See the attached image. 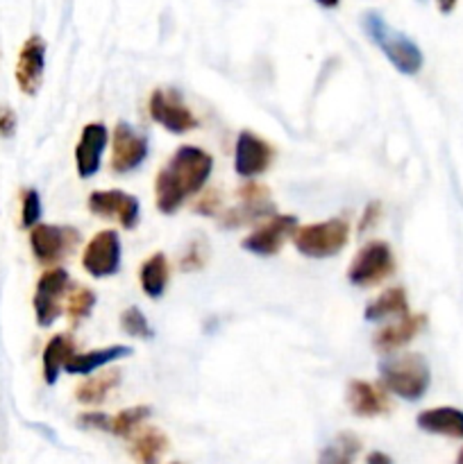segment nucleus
<instances>
[{"instance_id": "obj_39", "label": "nucleus", "mask_w": 463, "mask_h": 464, "mask_svg": "<svg viewBox=\"0 0 463 464\" xmlns=\"http://www.w3.org/2000/svg\"><path fill=\"white\" fill-rule=\"evenodd\" d=\"M457 464H463V449H461V451H458V456H457Z\"/></svg>"}, {"instance_id": "obj_38", "label": "nucleus", "mask_w": 463, "mask_h": 464, "mask_svg": "<svg viewBox=\"0 0 463 464\" xmlns=\"http://www.w3.org/2000/svg\"><path fill=\"white\" fill-rule=\"evenodd\" d=\"M316 3L322 5V7H327V9H334V7H339L340 0H316Z\"/></svg>"}, {"instance_id": "obj_33", "label": "nucleus", "mask_w": 463, "mask_h": 464, "mask_svg": "<svg viewBox=\"0 0 463 464\" xmlns=\"http://www.w3.org/2000/svg\"><path fill=\"white\" fill-rule=\"evenodd\" d=\"M221 204H222L221 193H218V190H207L202 198H198L193 211L200 213V216H216L218 208H221Z\"/></svg>"}, {"instance_id": "obj_15", "label": "nucleus", "mask_w": 463, "mask_h": 464, "mask_svg": "<svg viewBox=\"0 0 463 464\" xmlns=\"http://www.w3.org/2000/svg\"><path fill=\"white\" fill-rule=\"evenodd\" d=\"M107 127L103 122H89L82 130L75 148V166L77 175L82 179H89V177H94L100 170V161H103V152L107 148Z\"/></svg>"}, {"instance_id": "obj_28", "label": "nucleus", "mask_w": 463, "mask_h": 464, "mask_svg": "<svg viewBox=\"0 0 463 464\" xmlns=\"http://www.w3.org/2000/svg\"><path fill=\"white\" fill-rule=\"evenodd\" d=\"M121 326L127 335H132V338L150 340L154 335L153 329H150V324H148V317H145L136 306H130L125 313H123Z\"/></svg>"}, {"instance_id": "obj_34", "label": "nucleus", "mask_w": 463, "mask_h": 464, "mask_svg": "<svg viewBox=\"0 0 463 464\" xmlns=\"http://www.w3.org/2000/svg\"><path fill=\"white\" fill-rule=\"evenodd\" d=\"M16 134V113L12 107H0V139H12Z\"/></svg>"}, {"instance_id": "obj_9", "label": "nucleus", "mask_w": 463, "mask_h": 464, "mask_svg": "<svg viewBox=\"0 0 463 464\" xmlns=\"http://www.w3.org/2000/svg\"><path fill=\"white\" fill-rule=\"evenodd\" d=\"M121 238L116 231H98L82 254V267L94 279L113 276L121 270Z\"/></svg>"}, {"instance_id": "obj_23", "label": "nucleus", "mask_w": 463, "mask_h": 464, "mask_svg": "<svg viewBox=\"0 0 463 464\" xmlns=\"http://www.w3.org/2000/svg\"><path fill=\"white\" fill-rule=\"evenodd\" d=\"M141 288L148 295L150 299H159L166 290L168 284V261L162 252L153 254L150 258H145V263L139 270Z\"/></svg>"}, {"instance_id": "obj_40", "label": "nucleus", "mask_w": 463, "mask_h": 464, "mask_svg": "<svg viewBox=\"0 0 463 464\" xmlns=\"http://www.w3.org/2000/svg\"><path fill=\"white\" fill-rule=\"evenodd\" d=\"M175 464H177V462H175Z\"/></svg>"}, {"instance_id": "obj_20", "label": "nucleus", "mask_w": 463, "mask_h": 464, "mask_svg": "<svg viewBox=\"0 0 463 464\" xmlns=\"http://www.w3.org/2000/svg\"><path fill=\"white\" fill-rule=\"evenodd\" d=\"M75 356V343H73L71 335L59 334L45 344L44 349V379L45 383L53 385L57 383L59 372L66 367V362Z\"/></svg>"}, {"instance_id": "obj_17", "label": "nucleus", "mask_w": 463, "mask_h": 464, "mask_svg": "<svg viewBox=\"0 0 463 464\" xmlns=\"http://www.w3.org/2000/svg\"><path fill=\"white\" fill-rule=\"evenodd\" d=\"M418 429L431 435H443V438L463 440V411L452 406H440L422 411L416 420Z\"/></svg>"}, {"instance_id": "obj_14", "label": "nucleus", "mask_w": 463, "mask_h": 464, "mask_svg": "<svg viewBox=\"0 0 463 464\" xmlns=\"http://www.w3.org/2000/svg\"><path fill=\"white\" fill-rule=\"evenodd\" d=\"M45 68V41L39 34H32L23 44L16 62V84L25 95H36L44 82Z\"/></svg>"}, {"instance_id": "obj_6", "label": "nucleus", "mask_w": 463, "mask_h": 464, "mask_svg": "<svg viewBox=\"0 0 463 464\" xmlns=\"http://www.w3.org/2000/svg\"><path fill=\"white\" fill-rule=\"evenodd\" d=\"M80 243V234L73 227L36 225L30 231V247L36 261L45 267H54L64 256L73 252Z\"/></svg>"}, {"instance_id": "obj_13", "label": "nucleus", "mask_w": 463, "mask_h": 464, "mask_svg": "<svg viewBox=\"0 0 463 464\" xmlns=\"http://www.w3.org/2000/svg\"><path fill=\"white\" fill-rule=\"evenodd\" d=\"M145 157H148L145 136L136 134L127 122H118L112 140V170L121 172V175L132 172L143 163Z\"/></svg>"}, {"instance_id": "obj_25", "label": "nucleus", "mask_w": 463, "mask_h": 464, "mask_svg": "<svg viewBox=\"0 0 463 464\" xmlns=\"http://www.w3.org/2000/svg\"><path fill=\"white\" fill-rule=\"evenodd\" d=\"M359 451H361V440L354 433H340L336 435L334 442L322 449L318 464H354Z\"/></svg>"}, {"instance_id": "obj_32", "label": "nucleus", "mask_w": 463, "mask_h": 464, "mask_svg": "<svg viewBox=\"0 0 463 464\" xmlns=\"http://www.w3.org/2000/svg\"><path fill=\"white\" fill-rule=\"evenodd\" d=\"M77 426L86 430H104V433H112V417L103 415V412H82V415H77Z\"/></svg>"}, {"instance_id": "obj_29", "label": "nucleus", "mask_w": 463, "mask_h": 464, "mask_svg": "<svg viewBox=\"0 0 463 464\" xmlns=\"http://www.w3.org/2000/svg\"><path fill=\"white\" fill-rule=\"evenodd\" d=\"M95 306V295L89 288H75L68 295V317L71 322H80L89 317Z\"/></svg>"}, {"instance_id": "obj_12", "label": "nucleus", "mask_w": 463, "mask_h": 464, "mask_svg": "<svg viewBox=\"0 0 463 464\" xmlns=\"http://www.w3.org/2000/svg\"><path fill=\"white\" fill-rule=\"evenodd\" d=\"M272 148L268 140L259 139L252 131H241L234 150V170L239 177L254 179L263 175L272 163Z\"/></svg>"}, {"instance_id": "obj_35", "label": "nucleus", "mask_w": 463, "mask_h": 464, "mask_svg": "<svg viewBox=\"0 0 463 464\" xmlns=\"http://www.w3.org/2000/svg\"><path fill=\"white\" fill-rule=\"evenodd\" d=\"M379 211H381V204L379 202H370L366 207V211H363V216H361V220H359V234H363V231H368L370 229L372 225H375L377 220H379Z\"/></svg>"}, {"instance_id": "obj_22", "label": "nucleus", "mask_w": 463, "mask_h": 464, "mask_svg": "<svg viewBox=\"0 0 463 464\" xmlns=\"http://www.w3.org/2000/svg\"><path fill=\"white\" fill-rule=\"evenodd\" d=\"M409 315V299L404 288H389L366 306V320L379 322L384 317H404Z\"/></svg>"}, {"instance_id": "obj_16", "label": "nucleus", "mask_w": 463, "mask_h": 464, "mask_svg": "<svg viewBox=\"0 0 463 464\" xmlns=\"http://www.w3.org/2000/svg\"><path fill=\"white\" fill-rule=\"evenodd\" d=\"M425 322V315H404L399 317L398 322H390L384 329L377 331L375 349L381 353H390L395 352V349L404 347V344H409L418 334H420Z\"/></svg>"}, {"instance_id": "obj_7", "label": "nucleus", "mask_w": 463, "mask_h": 464, "mask_svg": "<svg viewBox=\"0 0 463 464\" xmlns=\"http://www.w3.org/2000/svg\"><path fill=\"white\" fill-rule=\"evenodd\" d=\"M68 284H71V279H68V272L64 267H48L41 275V279L36 281L34 299H32L36 324L50 326L62 315V299L68 293Z\"/></svg>"}, {"instance_id": "obj_26", "label": "nucleus", "mask_w": 463, "mask_h": 464, "mask_svg": "<svg viewBox=\"0 0 463 464\" xmlns=\"http://www.w3.org/2000/svg\"><path fill=\"white\" fill-rule=\"evenodd\" d=\"M272 213V204L271 199H263V202H243L232 211H227L225 216H221V225L227 227V229H234V227L248 225V222H257L261 218H268Z\"/></svg>"}, {"instance_id": "obj_36", "label": "nucleus", "mask_w": 463, "mask_h": 464, "mask_svg": "<svg viewBox=\"0 0 463 464\" xmlns=\"http://www.w3.org/2000/svg\"><path fill=\"white\" fill-rule=\"evenodd\" d=\"M366 464H393V460H390V456H386V453L372 451L370 456L366 458Z\"/></svg>"}, {"instance_id": "obj_2", "label": "nucleus", "mask_w": 463, "mask_h": 464, "mask_svg": "<svg viewBox=\"0 0 463 464\" xmlns=\"http://www.w3.org/2000/svg\"><path fill=\"white\" fill-rule=\"evenodd\" d=\"M361 25L366 30L368 39L386 54L390 63L398 68L402 75H416L422 68V53L407 34L393 30L377 12H366L361 18Z\"/></svg>"}, {"instance_id": "obj_19", "label": "nucleus", "mask_w": 463, "mask_h": 464, "mask_svg": "<svg viewBox=\"0 0 463 464\" xmlns=\"http://www.w3.org/2000/svg\"><path fill=\"white\" fill-rule=\"evenodd\" d=\"M132 356V349L130 347H123V344H113V347H104V349H94V352H86V353H75L71 361L66 362L64 370L68 374H91V372L100 370V367L109 365L113 361H123V358Z\"/></svg>"}, {"instance_id": "obj_4", "label": "nucleus", "mask_w": 463, "mask_h": 464, "mask_svg": "<svg viewBox=\"0 0 463 464\" xmlns=\"http://www.w3.org/2000/svg\"><path fill=\"white\" fill-rule=\"evenodd\" d=\"M293 245L300 254L309 258H330L336 256L348 245L350 227L348 220L331 218L325 222H313L293 231Z\"/></svg>"}, {"instance_id": "obj_5", "label": "nucleus", "mask_w": 463, "mask_h": 464, "mask_svg": "<svg viewBox=\"0 0 463 464\" xmlns=\"http://www.w3.org/2000/svg\"><path fill=\"white\" fill-rule=\"evenodd\" d=\"M393 272L395 256L390 245L384 240H372L366 247L359 249L357 256L352 258L348 267V279L357 288H372L389 279Z\"/></svg>"}, {"instance_id": "obj_1", "label": "nucleus", "mask_w": 463, "mask_h": 464, "mask_svg": "<svg viewBox=\"0 0 463 464\" xmlns=\"http://www.w3.org/2000/svg\"><path fill=\"white\" fill-rule=\"evenodd\" d=\"M213 170V159L204 150L182 145L154 177L157 208L166 216L175 213L191 195L200 193Z\"/></svg>"}, {"instance_id": "obj_30", "label": "nucleus", "mask_w": 463, "mask_h": 464, "mask_svg": "<svg viewBox=\"0 0 463 464\" xmlns=\"http://www.w3.org/2000/svg\"><path fill=\"white\" fill-rule=\"evenodd\" d=\"M207 256H209L207 243H204L202 238H195V240H191L189 247H186V252L182 254L180 267L184 272L200 270V267H202L204 263H207Z\"/></svg>"}, {"instance_id": "obj_21", "label": "nucleus", "mask_w": 463, "mask_h": 464, "mask_svg": "<svg viewBox=\"0 0 463 464\" xmlns=\"http://www.w3.org/2000/svg\"><path fill=\"white\" fill-rule=\"evenodd\" d=\"M168 451V438L157 429H141L132 438L130 453L139 464H157Z\"/></svg>"}, {"instance_id": "obj_24", "label": "nucleus", "mask_w": 463, "mask_h": 464, "mask_svg": "<svg viewBox=\"0 0 463 464\" xmlns=\"http://www.w3.org/2000/svg\"><path fill=\"white\" fill-rule=\"evenodd\" d=\"M121 383V370H109L104 374L91 376V379L82 381L75 390L77 401L84 406H94V403H103L107 394L112 392L116 385Z\"/></svg>"}, {"instance_id": "obj_11", "label": "nucleus", "mask_w": 463, "mask_h": 464, "mask_svg": "<svg viewBox=\"0 0 463 464\" xmlns=\"http://www.w3.org/2000/svg\"><path fill=\"white\" fill-rule=\"evenodd\" d=\"M89 211L100 218H116L123 229H134L141 220L139 199L125 190H94L89 195Z\"/></svg>"}, {"instance_id": "obj_31", "label": "nucleus", "mask_w": 463, "mask_h": 464, "mask_svg": "<svg viewBox=\"0 0 463 464\" xmlns=\"http://www.w3.org/2000/svg\"><path fill=\"white\" fill-rule=\"evenodd\" d=\"M41 218V198L34 188H27L23 193V202H21V225L25 229H34L36 222Z\"/></svg>"}, {"instance_id": "obj_3", "label": "nucleus", "mask_w": 463, "mask_h": 464, "mask_svg": "<svg viewBox=\"0 0 463 464\" xmlns=\"http://www.w3.org/2000/svg\"><path fill=\"white\" fill-rule=\"evenodd\" d=\"M379 372L386 390L404 401H418L429 390L431 372L420 353H404L399 358L384 361Z\"/></svg>"}, {"instance_id": "obj_18", "label": "nucleus", "mask_w": 463, "mask_h": 464, "mask_svg": "<svg viewBox=\"0 0 463 464\" xmlns=\"http://www.w3.org/2000/svg\"><path fill=\"white\" fill-rule=\"evenodd\" d=\"M348 406L359 417H377L390 411L389 397L368 381H352L348 385Z\"/></svg>"}, {"instance_id": "obj_37", "label": "nucleus", "mask_w": 463, "mask_h": 464, "mask_svg": "<svg viewBox=\"0 0 463 464\" xmlns=\"http://www.w3.org/2000/svg\"><path fill=\"white\" fill-rule=\"evenodd\" d=\"M438 3V9L443 14H449L454 7H457V0H436Z\"/></svg>"}, {"instance_id": "obj_27", "label": "nucleus", "mask_w": 463, "mask_h": 464, "mask_svg": "<svg viewBox=\"0 0 463 464\" xmlns=\"http://www.w3.org/2000/svg\"><path fill=\"white\" fill-rule=\"evenodd\" d=\"M153 415L150 406H134L121 411L116 417H112V435L116 438H132L141 424Z\"/></svg>"}, {"instance_id": "obj_10", "label": "nucleus", "mask_w": 463, "mask_h": 464, "mask_svg": "<svg viewBox=\"0 0 463 464\" xmlns=\"http://www.w3.org/2000/svg\"><path fill=\"white\" fill-rule=\"evenodd\" d=\"M295 229H298V218L295 216H272L266 225L245 236L241 240V247L254 256H275L284 240L293 236Z\"/></svg>"}, {"instance_id": "obj_8", "label": "nucleus", "mask_w": 463, "mask_h": 464, "mask_svg": "<svg viewBox=\"0 0 463 464\" xmlns=\"http://www.w3.org/2000/svg\"><path fill=\"white\" fill-rule=\"evenodd\" d=\"M148 109L153 121L159 122L171 134H186V131L198 127V118L191 113V109L186 107L177 91L154 89L150 95Z\"/></svg>"}]
</instances>
